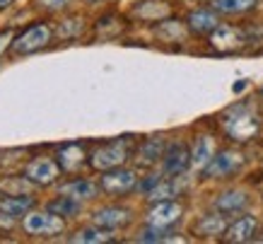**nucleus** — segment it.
Instances as JSON below:
<instances>
[{"label": "nucleus", "mask_w": 263, "mask_h": 244, "mask_svg": "<svg viewBox=\"0 0 263 244\" xmlns=\"http://www.w3.org/2000/svg\"><path fill=\"white\" fill-rule=\"evenodd\" d=\"M222 128L232 141H251L258 133V116L254 114L251 107L237 104L222 116Z\"/></svg>", "instance_id": "obj_1"}, {"label": "nucleus", "mask_w": 263, "mask_h": 244, "mask_svg": "<svg viewBox=\"0 0 263 244\" xmlns=\"http://www.w3.org/2000/svg\"><path fill=\"white\" fill-rule=\"evenodd\" d=\"M130 155V138H121V141H111L104 143L102 148H97L89 158V165L95 169H114V167H121Z\"/></svg>", "instance_id": "obj_2"}, {"label": "nucleus", "mask_w": 263, "mask_h": 244, "mask_svg": "<svg viewBox=\"0 0 263 244\" xmlns=\"http://www.w3.org/2000/svg\"><path fill=\"white\" fill-rule=\"evenodd\" d=\"M22 228L27 235H61L65 230V222H63V215H58L53 211H44V213H29L24 215L22 220Z\"/></svg>", "instance_id": "obj_3"}, {"label": "nucleus", "mask_w": 263, "mask_h": 244, "mask_svg": "<svg viewBox=\"0 0 263 244\" xmlns=\"http://www.w3.org/2000/svg\"><path fill=\"white\" fill-rule=\"evenodd\" d=\"M48 39H51V29L46 24H34L29 29H24L15 41H12V51L17 56L22 54H32V51H39L41 46H46Z\"/></svg>", "instance_id": "obj_4"}, {"label": "nucleus", "mask_w": 263, "mask_h": 244, "mask_svg": "<svg viewBox=\"0 0 263 244\" xmlns=\"http://www.w3.org/2000/svg\"><path fill=\"white\" fill-rule=\"evenodd\" d=\"M210 41H213V46L220 48V51H237V48H241L244 44H247L249 37H247L244 29H239V27H232V24H217L215 29H213Z\"/></svg>", "instance_id": "obj_5"}, {"label": "nucleus", "mask_w": 263, "mask_h": 244, "mask_svg": "<svg viewBox=\"0 0 263 244\" xmlns=\"http://www.w3.org/2000/svg\"><path fill=\"white\" fill-rule=\"evenodd\" d=\"M58 167L53 160L48 158H39L29 162L27 167V179L32 181V184H39V186H48V184H53L58 179Z\"/></svg>", "instance_id": "obj_6"}, {"label": "nucleus", "mask_w": 263, "mask_h": 244, "mask_svg": "<svg viewBox=\"0 0 263 244\" xmlns=\"http://www.w3.org/2000/svg\"><path fill=\"white\" fill-rule=\"evenodd\" d=\"M181 218V205L174 201H162L147 213V222L152 228H169Z\"/></svg>", "instance_id": "obj_7"}, {"label": "nucleus", "mask_w": 263, "mask_h": 244, "mask_svg": "<svg viewBox=\"0 0 263 244\" xmlns=\"http://www.w3.org/2000/svg\"><path fill=\"white\" fill-rule=\"evenodd\" d=\"M136 186V174L130 169H116L114 167L109 174L102 177V189L106 194H126Z\"/></svg>", "instance_id": "obj_8"}, {"label": "nucleus", "mask_w": 263, "mask_h": 244, "mask_svg": "<svg viewBox=\"0 0 263 244\" xmlns=\"http://www.w3.org/2000/svg\"><path fill=\"white\" fill-rule=\"evenodd\" d=\"M241 162H244V158H241L239 152L224 150V152H220V155H215V158L210 160V165L205 167V174L208 177H227L234 169H239Z\"/></svg>", "instance_id": "obj_9"}, {"label": "nucleus", "mask_w": 263, "mask_h": 244, "mask_svg": "<svg viewBox=\"0 0 263 244\" xmlns=\"http://www.w3.org/2000/svg\"><path fill=\"white\" fill-rule=\"evenodd\" d=\"M130 222V213L123 208H102L95 213V225L104 230H119Z\"/></svg>", "instance_id": "obj_10"}, {"label": "nucleus", "mask_w": 263, "mask_h": 244, "mask_svg": "<svg viewBox=\"0 0 263 244\" xmlns=\"http://www.w3.org/2000/svg\"><path fill=\"white\" fill-rule=\"evenodd\" d=\"M191 162V155H189V150L183 148L181 143L179 145H172L167 150V155H164V172L167 174H183L186 172V167Z\"/></svg>", "instance_id": "obj_11"}, {"label": "nucleus", "mask_w": 263, "mask_h": 244, "mask_svg": "<svg viewBox=\"0 0 263 244\" xmlns=\"http://www.w3.org/2000/svg\"><path fill=\"white\" fill-rule=\"evenodd\" d=\"M256 218L251 215H244L239 218L237 222H232L230 228H227V235H224V242H249L256 232Z\"/></svg>", "instance_id": "obj_12"}, {"label": "nucleus", "mask_w": 263, "mask_h": 244, "mask_svg": "<svg viewBox=\"0 0 263 244\" xmlns=\"http://www.w3.org/2000/svg\"><path fill=\"white\" fill-rule=\"evenodd\" d=\"M82 162H85V150H82V145H78V143L63 145V148L58 150V165H61V169H65V172L80 169Z\"/></svg>", "instance_id": "obj_13"}, {"label": "nucleus", "mask_w": 263, "mask_h": 244, "mask_svg": "<svg viewBox=\"0 0 263 244\" xmlns=\"http://www.w3.org/2000/svg\"><path fill=\"white\" fill-rule=\"evenodd\" d=\"M34 205L32 196H10L0 201V213L8 215V218H20V215H27V211Z\"/></svg>", "instance_id": "obj_14"}, {"label": "nucleus", "mask_w": 263, "mask_h": 244, "mask_svg": "<svg viewBox=\"0 0 263 244\" xmlns=\"http://www.w3.org/2000/svg\"><path fill=\"white\" fill-rule=\"evenodd\" d=\"M213 158H215V145H213V138H208V135L198 138L196 148H193V155H191L193 165L196 167H208Z\"/></svg>", "instance_id": "obj_15"}, {"label": "nucleus", "mask_w": 263, "mask_h": 244, "mask_svg": "<svg viewBox=\"0 0 263 244\" xmlns=\"http://www.w3.org/2000/svg\"><path fill=\"white\" fill-rule=\"evenodd\" d=\"M189 24H191L193 32L208 34L217 27V17L213 15V12H208V10H196V12L189 15Z\"/></svg>", "instance_id": "obj_16"}, {"label": "nucleus", "mask_w": 263, "mask_h": 244, "mask_svg": "<svg viewBox=\"0 0 263 244\" xmlns=\"http://www.w3.org/2000/svg\"><path fill=\"white\" fill-rule=\"evenodd\" d=\"M244 205H247V196H244V194H239V191L222 194V196L215 201V208L220 213H239Z\"/></svg>", "instance_id": "obj_17"}, {"label": "nucleus", "mask_w": 263, "mask_h": 244, "mask_svg": "<svg viewBox=\"0 0 263 244\" xmlns=\"http://www.w3.org/2000/svg\"><path fill=\"white\" fill-rule=\"evenodd\" d=\"M61 194L63 196H72V198H92L97 194V186L92 181L78 179V181H70V184L61 186Z\"/></svg>", "instance_id": "obj_18"}, {"label": "nucleus", "mask_w": 263, "mask_h": 244, "mask_svg": "<svg viewBox=\"0 0 263 244\" xmlns=\"http://www.w3.org/2000/svg\"><path fill=\"white\" fill-rule=\"evenodd\" d=\"M72 242H87V244H104V242H114V237L106 232L104 228H85L78 235L72 237Z\"/></svg>", "instance_id": "obj_19"}, {"label": "nucleus", "mask_w": 263, "mask_h": 244, "mask_svg": "<svg viewBox=\"0 0 263 244\" xmlns=\"http://www.w3.org/2000/svg\"><path fill=\"white\" fill-rule=\"evenodd\" d=\"M162 148H164L162 138H150L147 143H143V148L138 152L140 165H152V162H157V158H162Z\"/></svg>", "instance_id": "obj_20"}, {"label": "nucleus", "mask_w": 263, "mask_h": 244, "mask_svg": "<svg viewBox=\"0 0 263 244\" xmlns=\"http://www.w3.org/2000/svg\"><path fill=\"white\" fill-rule=\"evenodd\" d=\"M48 211L58 213V215H63V218H70L75 213H80V198L63 196V194H61V198H56L53 203L48 205Z\"/></svg>", "instance_id": "obj_21"}, {"label": "nucleus", "mask_w": 263, "mask_h": 244, "mask_svg": "<svg viewBox=\"0 0 263 244\" xmlns=\"http://www.w3.org/2000/svg\"><path fill=\"white\" fill-rule=\"evenodd\" d=\"M258 0H213V8L220 12H247L256 8Z\"/></svg>", "instance_id": "obj_22"}, {"label": "nucleus", "mask_w": 263, "mask_h": 244, "mask_svg": "<svg viewBox=\"0 0 263 244\" xmlns=\"http://www.w3.org/2000/svg\"><path fill=\"white\" fill-rule=\"evenodd\" d=\"M198 235H222L224 232V218L222 215H208L196 225Z\"/></svg>", "instance_id": "obj_23"}, {"label": "nucleus", "mask_w": 263, "mask_h": 244, "mask_svg": "<svg viewBox=\"0 0 263 244\" xmlns=\"http://www.w3.org/2000/svg\"><path fill=\"white\" fill-rule=\"evenodd\" d=\"M140 242H162L164 239V228H152V230H147L145 235H140L138 237Z\"/></svg>", "instance_id": "obj_24"}, {"label": "nucleus", "mask_w": 263, "mask_h": 244, "mask_svg": "<svg viewBox=\"0 0 263 244\" xmlns=\"http://www.w3.org/2000/svg\"><path fill=\"white\" fill-rule=\"evenodd\" d=\"M44 8H48V10H61V8H65L70 0H39Z\"/></svg>", "instance_id": "obj_25"}, {"label": "nucleus", "mask_w": 263, "mask_h": 244, "mask_svg": "<svg viewBox=\"0 0 263 244\" xmlns=\"http://www.w3.org/2000/svg\"><path fill=\"white\" fill-rule=\"evenodd\" d=\"M10 39H12V32H10V29H5V32H0V56H3V51L8 48Z\"/></svg>", "instance_id": "obj_26"}, {"label": "nucleus", "mask_w": 263, "mask_h": 244, "mask_svg": "<svg viewBox=\"0 0 263 244\" xmlns=\"http://www.w3.org/2000/svg\"><path fill=\"white\" fill-rule=\"evenodd\" d=\"M10 3H15V0H0V10H5Z\"/></svg>", "instance_id": "obj_27"}]
</instances>
